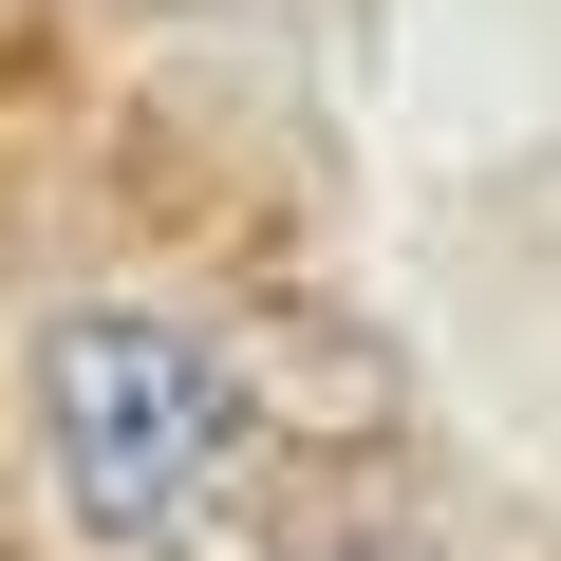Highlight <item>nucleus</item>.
Returning <instances> with one entry per match:
<instances>
[{
	"instance_id": "nucleus-1",
	"label": "nucleus",
	"mask_w": 561,
	"mask_h": 561,
	"mask_svg": "<svg viewBox=\"0 0 561 561\" xmlns=\"http://www.w3.org/2000/svg\"><path fill=\"white\" fill-rule=\"evenodd\" d=\"M38 449H57V505L113 542V561H187L243 486V393L206 375L187 319H131V300H76L38 337Z\"/></svg>"
}]
</instances>
